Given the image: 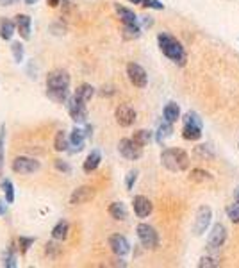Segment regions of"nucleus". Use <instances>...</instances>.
Wrapping results in <instances>:
<instances>
[{"label":"nucleus","mask_w":239,"mask_h":268,"mask_svg":"<svg viewBox=\"0 0 239 268\" xmlns=\"http://www.w3.org/2000/svg\"><path fill=\"white\" fill-rule=\"evenodd\" d=\"M70 73L62 68H56L47 75V95L50 100L58 104L68 102V95H70Z\"/></svg>","instance_id":"obj_1"},{"label":"nucleus","mask_w":239,"mask_h":268,"mask_svg":"<svg viewBox=\"0 0 239 268\" xmlns=\"http://www.w3.org/2000/svg\"><path fill=\"white\" fill-rule=\"evenodd\" d=\"M157 43H159L161 52L170 61H173L175 65H184L186 63V50H184V46L177 38H173L168 32H161L157 36Z\"/></svg>","instance_id":"obj_2"},{"label":"nucleus","mask_w":239,"mask_h":268,"mask_svg":"<svg viewBox=\"0 0 239 268\" xmlns=\"http://www.w3.org/2000/svg\"><path fill=\"white\" fill-rule=\"evenodd\" d=\"M161 165L170 172H184L189 168V156L182 149H164L161 152Z\"/></svg>","instance_id":"obj_3"},{"label":"nucleus","mask_w":239,"mask_h":268,"mask_svg":"<svg viewBox=\"0 0 239 268\" xmlns=\"http://www.w3.org/2000/svg\"><path fill=\"white\" fill-rule=\"evenodd\" d=\"M11 168L15 174H20V176H31L34 172H38L41 168V163L34 157H29V156H18L13 159L11 163Z\"/></svg>","instance_id":"obj_4"},{"label":"nucleus","mask_w":239,"mask_h":268,"mask_svg":"<svg viewBox=\"0 0 239 268\" xmlns=\"http://www.w3.org/2000/svg\"><path fill=\"white\" fill-rule=\"evenodd\" d=\"M136 234L145 248H156L159 245V234L156 227H152L150 223H139L136 227Z\"/></svg>","instance_id":"obj_5"},{"label":"nucleus","mask_w":239,"mask_h":268,"mask_svg":"<svg viewBox=\"0 0 239 268\" xmlns=\"http://www.w3.org/2000/svg\"><path fill=\"white\" fill-rule=\"evenodd\" d=\"M211 220H213V209L209 206H200L197 209V215H195L193 232H195L197 236H202L203 232L209 229V225H211Z\"/></svg>","instance_id":"obj_6"},{"label":"nucleus","mask_w":239,"mask_h":268,"mask_svg":"<svg viewBox=\"0 0 239 268\" xmlns=\"http://www.w3.org/2000/svg\"><path fill=\"white\" fill-rule=\"evenodd\" d=\"M68 113H70V118L75 122L77 125L80 124H88V109H86V104L77 100L75 97L68 98L66 102Z\"/></svg>","instance_id":"obj_7"},{"label":"nucleus","mask_w":239,"mask_h":268,"mask_svg":"<svg viewBox=\"0 0 239 268\" xmlns=\"http://www.w3.org/2000/svg\"><path fill=\"white\" fill-rule=\"evenodd\" d=\"M118 152L121 156H123L125 159L138 161L141 157V156H143V147H139V145L136 143V141L132 138H123V139H120Z\"/></svg>","instance_id":"obj_8"},{"label":"nucleus","mask_w":239,"mask_h":268,"mask_svg":"<svg viewBox=\"0 0 239 268\" xmlns=\"http://www.w3.org/2000/svg\"><path fill=\"white\" fill-rule=\"evenodd\" d=\"M127 77H129L130 84L136 86V88H145L148 84V75H146V70L138 63H129L127 65Z\"/></svg>","instance_id":"obj_9"},{"label":"nucleus","mask_w":239,"mask_h":268,"mask_svg":"<svg viewBox=\"0 0 239 268\" xmlns=\"http://www.w3.org/2000/svg\"><path fill=\"white\" fill-rule=\"evenodd\" d=\"M225 242H227V227L223 223H214L213 229L209 231L207 248L209 250H218L219 247H223Z\"/></svg>","instance_id":"obj_10"},{"label":"nucleus","mask_w":239,"mask_h":268,"mask_svg":"<svg viewBox=\"0 0 239 268\" xmlns=\"http://www.w3.org/2000/svg\"><path fill=\"white\" fill-rule=\"evenodd\" d=\"M97 191L93 186H79L77 190H73V193L70 195V204L72 206H82L88 204L89 201H93Z\"/></svg>","instance_id":"obj_11"},{"label":"nucleus","mask_w":239,"mask_h":268,"mask_svg":"<svg viewBox=\"0 0 239 268\" xmlns=\"http://www.w3.org/2000/svg\"><path fill=\"white\" fill-rule=\"evenodd\" d=\"M136 116H138V114H136L134 108H130L129 104H120L115 111V118H116V122H118V125H121V127H130V125H134Z\"/></svg>","instance_id":"obj_12"},{"label":"nucleus","mask_w":239,"mask_h":268,"mask_svg":"<svg viewBox=\"0 0 239 268\" xmlns=\"http://www.w3.org/2000/svg\"><path fill=\"white\" fill-rule=\"evenodd\" d=\"M109 247L111 250H113V254H116L120 258H125V256L130 252V243L123 234H111Z\"/></svg>","instance_id":"obj_13"},{"label":"nucleus","mask_w":239,"mask_h":268,"mask_svg":"<svg viewBox=\"0 0 239 268\" xmlns=\"http://www.w3.org/2000/svg\"><path fill=\"white\" fill-rule=\"evenodd\" d=\"M132 209H134L136 217L138 218H146V217H150L154 206H152V201L148 199V197L136 195L134 199H132Z\"/></svg>","instance_id":"obj_14"},{"label":"nucleus","mask_w":239,"mask_h":268,"mask_svg":"<svg viewBox=\"0 0 239 268\" xmlns=\"http://www.w3.org/2000/svg\"><path fill=\"white\" fill-rule=\"evenodd\" d=\"M15 23H16V32L20 34L21 40H31V32H32V18L25 13H18L15 16Z\"/></svg>","instance_id":"obj_15"},{"label":"nucleus","mask_w":239,"mask_h":268,"mask_svg":"<svg viewBox=\"0 0 239 268\" xmlns=\"http://www.w3.org/2000/svg\"><path fill=\"white\" fill-rule=\"evenodd\" d=\"M86 138H88L86 131L80 129L79 125H75V127L72 129V134H70V147H73L72 152H80V150L84 149Z\"/></svg>","instance_id":"obj_16"},{"label":"nucleus","mask_w":239,"mask_h":268,"mask_svg":"<svg viewBox=\"0 0 239 268\" xmlns=\"http://www.w3.org/2000/svg\"><path fill=\"white\" fill-rule=\"evenodd\" d=\"M115 11L116 15L120 16V20H121L123 25H136V23H139L138 15H136L132 9H129V7H125V5L121 4H115Z\"/></svg>","instance_id":"obj_17"},{"label":"nucleus","mask_w":239,"mask_h":268,"mask_svg":"<svg viewBox=\"0 0 239 268\" xmlns=\"http://www.w3.org/2000/svg\"><path fill=\"white\" fill-rule=\"evenodd\" d=\"M100 163H102V154H100L99 149H95V150L89 152L88 157H86V161H84L82 170L86 172V174H91V172H95L97 168H99Z\"/></svg>","instance_id":"obj_18"},{"label":"nucleus","mask_w":239,"mask_h":268,"mask_svg":"<svg viewBox=\"0 0 239 268\" xmlns=\"http://www.w3.org/2000/svg\"><path fill=\"white\" fill-rule=\"evenodd\" d=\"M15 32H16L15 20H9V18H2L0 20V38L4 42H9L11 38L15 36Z\"/></svg>","instance_id":"obj_19"},{"label":"nucleus","mask_w":239,"mask_h":268,"mask_svg":"<svg viewBox=\"0 0 239 268\" xmlns=\"http://www.w3.org/2000/svg\"><path fill=\"white\" fill-rule=\"evenodd\" d=\"M93 95H95V88L91 86V84H86V83L77 86V89H75V93H73V97L84 104H88L89 100L93 98Z\"/></svg>","instance_id":"obj_20"},{"label":"nucleus","mask_w":239,"mask_h":268,"mask_svg":"<svg viewBox=\"0 0 239 268\" xmlns=\"http://www.w3.org/2000/svg\"><path fill=\"white\" fill-rule=\"evenodd\" d=\"M173 134V124L172 122H168V120H162L159 127H157V133H156V141L159 145L164 143V139L170 138Z\"/></svg>","instance_id":"obj_21"},{"label":"nucleus","mask_w":239,"mask_h":268,"mask_svg":"<svg viewBox=\"0 0 239 268\" xmlns=\"http://www.w3.org/2000/svg\"><path fill=\"white\" fill-rule=\"evenodd\" d=\"M162 118L168 120V122H172L175 124L179 118H180V108H179L177 102H168L162 109Z\"/></svg>","instance_id":"obj_22"},{"label":"nucleus","mask_w":239,"mask_h":268,"mask_svg":"<svg viewBox=\"0 0 239 268\" xmlns=\"http://www.w3.org/2000/svg\"><path fill=\"white\" fill-rule=\"evenodd\" d=\"M109 215L115 220H118V222H123V220L129 218V211H127L123 202H113L109 206Z\"/></svg>","instance_id":"obj_23"},{"label":"nucleus","mask_w":239,"mask_h":268,"mask_svg":"<svg viewBox=\"0 0 239 268\" xmlns=\"http://www.w3.org/2000/svg\"><path fill=\"white\" fill-rule=\"evenodd\" d=\"M70 147V136L64 131H58L56 138H54V150L56 152H66Z\"/></svg>","instance_id":"obj_24"},{"label":"nucleus","mask_w":239,"mask_h":268,"mask_svg":"<svg viewBox=\"0 0 239 268\" xmlns=\"http://www.w3.org/2000/svg\"><path fill=\"white\" fill-rule=\"evenodd\" d=\"M68 232H70V223L66 220H59L52 229V238L58 240V242H62L68 238Z\"/></svg>","instance_id":"obj_25"},{"label":"nucleus","mask_w":239,"mask_h":268,"mask_svg":"<svg viewBox=\"0 0 239 268\" xmlns=\"http://www.w3.org/2000/svg\"><path fill=\"white\" fill-rule=\"evenodd\" d=\"M182 136L187 141H198V139L202 138V129L195 127V125H184L182 127Z\"/></svg>","instance_id":"obj_26"},{"label":"nucleus","mask_w":239,"mask_h":268,"mask_svg":"<svg viewBox=\"0 0 239 268\" xmlns=\"http://www.w3.org/2000/svg\"><path fill=\"white\" fill-rule=\"evenodd\" d=\"M0 188L4 191V199L7 201V204H13V202H15V186H13L11 179H4V177H2Z\"/></svg>","instance_id":"obj_27"},{"label":"nucleus","mask_w":239,"mask_h":268,"mask_svg":"<svg viewBox=\"0 0 239 268\" xmlns=\"http://www.w3.org/2000/svg\"><path fill=\"white\" fill-rule=\"evenodd\" d=\"M152 138H154V133H152V131H146V129L136 131L134 136H132V139H134L139 147H146V145L152 141Z\"/></svg>","instance_id":"obj_28"},{"label":"nucleus","mask_w":239,"mask_h":268,"mask_svg":"<svg viewBox=\"0 0 239 268\" xmlns=\"http://www.w3.org/2000/svg\"><path fill=\"white\" fill-rule=\"evenodd\" d=\"M11 52H13V57H15V61L18 65L23 63V59H25V46H23V43L13 42L11 43Z\"/></svg>","instance_id":"obj_29"},{"label":"nucleus","mask_w":239,"mask_h":268,"mask_svg":"<svg viewBox=\"0 0 239 268\" xmlns=\"http://www.w3.org/2000/svg\"><path fill=\"white\" fill-rule=\"evenodd\" d=\"M182 124H184V125H195V127H200V129L203 127L202 118H200V116H198V113H195V111H189V113L184 114Z\"/></svg>","instance_id":"obj_30"},{"label":"nucleus","mask_w":239,"mask_h":268,"mask_svg":"<svg viewBox=\"0 0 239 268\" xmlns=\"http://www.w3.org/2000/svg\"><path fill=\"white\" fill-rule=\"evenodd\" d=\"M4 265L5 268H15L16 267V248L15 245H11L4 254Z\"/></svg>","instance_id":"obj_31"},{"label":"nucleus","mask_w":239,"mask_h":268,"mask_svg":"<svg viewBox=\"0 0 239 268\" xmlns=\"http://www.w3.org/2000/svg\"><path fill=\"white\" fill-rule=\"evenodd\" d=\"M4 152H5V125H0V176L4 174Z\"/></svg>","instance_id":"obj_32"},{"label":"nucleus","mask_w":239,"mask_h":268,"mask_svg":"<svg viewBox=\"0 0 239 268\" xmlns=\"http://www.w3.org/2000/svg\"><path fill=\"white\" fill-rule=\"evenodd\" d=\"M189 179L195 180V182H203V180H211L213 176H211L209 172L202 170V168H195V170L191 172V177H189Z\"/></svg>","instance_id":"obj_33"},{"label":"nucleus","mask_w":239,"mask_h":268,"mask_svg":"<svg viewBox=\"0 0 239 268\" xmlns=\"http://www.w3.org/2000/svg\"><path fill=\"white\" fill-rule=\"evenodd\" d=\"M58 240H54V242H48L45 245V254H47L48 258H58L59 254H61V247H59V243H56Z\"/></svg>","instance_id":"obj_34"},{"label":"nucleus","mask_w":239,"mask_h":268,"mask_svg":"<svg viewBox=\"0 0 239 268\" xmlns=\"http://www.w3.org/2000/svg\"><path fill=\"white\" fill-rule=\"evenodd\" d=\"M227 217L230 218V222L239 223V201H236L234 204H230L227 207Z\"/></svg>","instance_id":"obj_35"},{"label":"nucleus","mask_w":239,"mask_h":268,"mask_svg":"<svg viewBox=\"0 0 239 268\" xmlns=\"http://www.w3.org/2000/svg\"><path fill=\"white\" fill-rule=\"evenodd\" d=\"M32 245H34V238H25V236L18 238V250H20V254H25Z\"/></svg>","instance_id":"obj_36"},{"label":"nucleus","mask_w":239,"mask_h":268,"mask_svg":"<svg viewBox=\"0 0 239 268\" xmlns=\"http://www.w3.org/2000/svg\"><path fill=\"white\" fill-rule=\"evenodd\" d=\"M123 32H125V38H139L141 27L139 23H136V25H123Z\"/></svg>","instance_id":"obj_37"},{"label":"nucleus","mask_w":239,"mask_h":268,"mask_svg":"<svg viewBox=\"0 0 239 268\" xmlns=\"http://www.w3.org/2000/svg\"><path fill=\"white\" fill-rule=\"evenodd\" d=\"M198 267L200 268H216V267H219V263L216 261V258H213V256H203V258L198 261Z\"/></svg>","instance_id":"obj_38"},{"label":"nucleus","mask_w":239,"mask_h":268,"mask_svg":"<svg viewBox=\"0 0 239 268\" xmlns=\"http://www.w3.org/2000/svg\"><path fill=\"white\" fill-rule=\"evenodd\" d=\"M138 176H139V172L138 170H130L125 177V186H127V190H132L136 184V180H138Z\"/></svg>","instance_id":"obj_39"},{"label":"nucleus","mask_w":239,"mask_h":268,"mask_svg":"<svg viewBox=\"0 0 239 268\" xmlns=\"http://www.w3.org/2000/svg\"><path fill=\"white\" fill-rule=\"evenodd\" d=\"M54 166H56V170L62 172V174H70V172H72V166L62 159H54Z\"/></svg>","instance_id":"obj_40"},{"label":"nucleus","mask_w":239,"mask_h":268,"mask_svg":"<svg viewBox=\"0 0 239 268\" xmlns=\"http://www.w3.org/2000/svg\"><path fill=\"white\" fill-rule=\"evenodd\" d=\"M141 5H145L148 9H157V11L164 9V4H162L161 0H143V4Z\"/></svg>","instance_id":"obj_41"},{"label":"nucleus","mask_w":239,"mask_h":268,"mask_svg":"<svg viewBox=\"0 0 239 268\" xmlns=\"http://www.w3.org/2000/svg\"><path fill=\"white\" fill-rule=\"evenodd\" d=\"M7 215V201L0 197V217H5Z\"/></svg>","instance_id":"obj_42"},{"label":"nucleus","mask_w":239,"mask_h":268,"mask_svg":"<svg viewBox=\"0 0 239 268\" xmlns=\"http://www.w3.org/2000/svg\"><path fill=\"white\" fill-rule=\"evenodd\" d=\"M141 22H143V25H145V27H152V25H154V20H152L150 16H143V18H141Z\"/></svg>","instance_id":"obj_43"},{"label":"nucleus","mask_w":239,"mask_h":268,"mask_svg":"<svg viewBox=\"0 0 239 268\" xmlns=\"http://www.w3.org/2000/svg\"><path fill=\"white\" fill-rule=\"evenodd\" d=\"M100 93H102L104 97H105V95H115V88H113V86H107V88H105V86H104Z\"/></svg>","instance_id":"obj_44"},{"label":"nucleus","mask_w":239,"mask_h":268,"mask_svg":"<svg viewBox=\"0 0 239 268\" xmlns=\"http://www.w3.org/2000/svg\"><path fill=\"white\" fill-rule=\"evenodd\" d=\"M20 0H0V5H15L18 4Z\"/></svg>","instance_id":"obj_45"},{"label":"nucleus","mask_w":239,"mask_h":268,"mask_svg":"<svg viewBox=\"0 0 239 268\" xmlns=\"http://www.w3.org/2000/svg\"><path fill=\"white\" fill-rule=\"evenodd\" d=\"M47 4L50 5V7H58V5L61 4V0H47Z\"/></svg>","instance_id":"obj_46"},{"label":"nucleus","mask_w":239,"mask_h":268,"mask_svg":"<svg viewBox=\"0 0 239 268\" xmlns=\"http://www.w3.org/2000/svg\"><path fill=\"white\" fill-rule=\"evenodd\" d=\"M113 265H115V267H127V263H125V261H121V259H120V256H118V259H115V263H113Z\"/></svg>","instance_id":"obj_47"},{"label":"nucleus","mask_w":239,"mask_h":268,"mask_svg":"<svg viewBox=\"0 0 239 268\" xmlns=\"http://www.w3.org/2000/svg\"><path fill=\"white\" fill-rule=\"evenodd\" d=\"M27 5H34V4H38V0H23Z\"/></svg>","instance_id":"obj_48"},{"label":"nucleus","mask_w":239,"mask_h":268,"mask_svg":"<svg viewBox=\"0 0 239 268\" xmlns=\"http://www.w3.org/2000/svg\"><path fill=\"white\" fill-rule=\"evenodd\" d=\"M234 199L236 201H239V186L236 188V191H234Z\"/></svg>","instance_id":"obj_49"},{"label":"nucleus","mask_w":239,"mask_h":268,"mask_svg":"<svg viewBox=\"0 0 239 268\" xmlns=\"http://www.w3.org/2000/svg\"><path fill=\"white\" fill-rule=\"evenodd\" d=\"M129 2H132V4H143V0H129Z\"/></svg>","instance_id":"obj_50"},{"label":"nucleus","mask_w":239,"mask_h":268,"mask_svg":"<svg viewBox=\"0 0 239 268\" xmlns=\"http://www.w3.org/2000/svg\"><path fill=\"white\" fill-rule=\"evenodd\" d=\"M238 147H239V145H238Z\"/></svg>","instance_id":"obj_51"}]
</instances>
